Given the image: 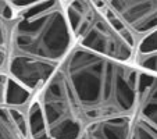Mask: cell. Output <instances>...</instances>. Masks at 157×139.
I'll return each instance as SVG.
<instances>
[{"label":"cell","mask_w":157,"mask_h":139,"mask_svg":"<svg viewBox=\"0 0 157 139\" xmlns=\"http://www.w3.org/2000/svg\"><path fill=\"white\" fill-rule=\"evenodd\" d=\"M140 71L74 44L35 93L50 139H128Z\"/></svg>","instance_id":"6da1fadb"},{"label":"cell","mask_w":157,"mask_h":139,"mask_svg":"<svg viewBox=\"0 0 157 139\" xmlns=\"http://www.w3.org/2000/svg\"><path fill=\"white\" fill-rule=\"evenodd\" d=\"M7 74L35 95L74 46L61 0L15 7Z\"/></svg>","instance_id":"7a4b0ae2"},{"label":"cell","mask_w":157,"mask_h":139,"mask_svg":"<svg viewBox=\"0 0 157 139\" xmlns=\"http://www.w3.org/2000/svg\"><path fill=\"white\" fill-rule=\"evenodd\" d=\"M74 44L133 64L135 42L100 0H61Z\"/></svg>","instance_id":"3957f363"},{"label":"cell","mask_w":157,"mask_h":139,"mask_svg":"<svg viewBox=\"0 0 157 139\" xmlns=\"http://www.w3.org/2000/svg\"><path fill=\"white\" fill-rule=\"evenodd\" d=\"M117 17L135 44L157 29V0H100ZM136 48V46H135Z\"/></svg>","instance_id":"277c9868"},{"label":"cell","mask_w":157,"mask_h":139,"mask_svg":"<svg viewBox=\"0 0 157 139\" xmlns=\"http://www.w3.org/2000/svg\"><path fill=\"white\" fill-rule=\"evenodd\" d=\"M140 71L139 103L128 139H157V75Z\"/></svg>","instance_id":"5b68a950"},{"label":"cell","mask_w":157,"mask_h":139,"mask_svg":"<svg viewBox=\"0 0 157 139\" xmlns=\"http://www.w3.org/2000/svg\"><path fill=\"white\" fill-rule=\"evenodd\" d=\"M29 103L15 104L0 102V139H32Z\"/></svg>","instance_id":"8992f818"},{"label":"cell","mask_w":157,"mask_h":139,"mask_svg":"<svg viewBox=\"0 0 157 139\" xmlns=\"http://www.w3.org/2000/svg\"><path fill=\"white\" fill-rule=\"evenodd\" d=\"M15 14L17 10L9 3V0H0V74H7Z\"/></svg>","instance_id":"52a82bcc"},{"label":"cell","mask_w":157,"mask_h":139,"mask_svg":"<svg viewBox=\"0 0 157 139\" xmlns=\"http://www.w3.org/2000/svg\"><path fill=\"white\" fill-rule=\"evenodd\" d=\"M133 64L139 70L157 75V29L136 42Z\"/></svg>","instance_id":"ba28073f"},{"label":"cell","mask_w":157,"mask_h":139,"mask_svg":"<svg viewBox=\"0 0 157 139\" xmlns=\"http://www.w3.org/2000/svg\"><path fill=\"white\" fill-rule=\"evenodd\" d=\"M33 95L25 88L18 85L7 74H0V102L15 104H27L32 100Z\"/></svg>","instance_id":"9c48e42d"},{"label":"cell","mask_w":157,"mask_h":139,"mask_svg":"<svg viewBox=\"0 0 157 139\" xmlns=\"http://www.w3.org/2000/svg\"><path fill=\"white\" fill-rule=\"evenodd\" d=\"M38 0H9V3L11 4L13 7H22V6H27V4H31V3H35Z\"/></svg>","instance_id":"30bf717a"}]
</instances>
